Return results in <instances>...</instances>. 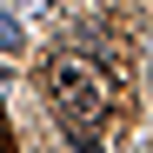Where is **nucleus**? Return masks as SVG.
<instances>
[{
    "label": "nucleus",
    "instance_id": "obj_1",
    "mask_svg": "<svg viewBox=\"0 0 153 153\" xmlns=\"http://www.w3.org/2000/svg\"><path fill=\"white\" fill-rule=\"evenodd\" d=\"M47 87H53V107H60V120H67V133H73V140H93V126L107 120V107H113L107 73H100L87 53H60L53 67H47Z\"/></svg>",
    "mask_w": 153,
    "mask_h": 153
},
{
    "label": "nucleus",
    "instance_id": "obj_2",
    "mask_svg": "<svg viewBox=\"0 0 153 153\" xmlns=\"http://www.w3.org/2000/svg\"><path fill=\"white\" fill-rule=\"evenodd\" d=\"M0 53H20V20L0 13Z\"/></svg>",
    "mask_w": 153,
    "mask_h": 153
},
{
    "label": "nucleus",
    "instance_id": "obj_3",
    "mask_svg": "<svg viewBox=\"0 0 153 153\" xmlns=\"http://www.w3.org/2000/svg\"><path fill=\"white\" fill-rule=\"evenodd\" d=\"M40 7H47V0H40Z\"/></svg>",
    "mask_w": 153,
    "mask_h": 153
}]
</instances>
